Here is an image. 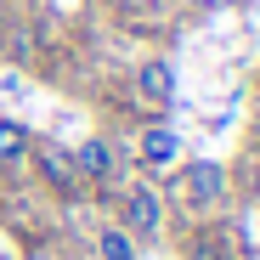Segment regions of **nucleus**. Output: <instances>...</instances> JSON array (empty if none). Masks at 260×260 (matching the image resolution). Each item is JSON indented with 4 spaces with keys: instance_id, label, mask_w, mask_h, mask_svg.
Instances as JSON below:
<instances>
[{
    "instance_id": "1",
    "label": "nucleus",
    "mask_w": 260,
    "mask_h": 260,
    "mask_svg": "<svg viewBox=\"0 0 260 260\" xmlns=\"http://www.w3.org/2000/svg\"><path fill=\"white\" fill-rule=\"evenodd\" d=\"M221 192H226V170L215 164V158H198L187 176H181V198L192 204V209H209V204H221Z\"/></svg>"
},
{
    "instance_id": "2",
    "label": "nucleus",
    "mask_w": 260,
    "mask_h": 260,
    "mask_svg": "<svg viewBox=\"0 0 260 260\" xmlns=\"http://www.w3.org/2000/svg\"><path fill=\"white\" fill-rule=\"evenodd\" d=\"M158 221H164V198H158L153 187H136V192L124 198V232H130V238H153Z\"/></svg>"
},
{
    "instance_id": "3",
    "label": "nucleus",
    "mask_w": 260,
    "mask_h": 260,
    "mask_svg": "<svg viewBox=\"0 0 260 260\" xmlns=\"http://www.w3.org/2000/svg\"><path fill=\"white\" fill-rule=\"evenodd\" d=\"M74 170H79L85 181H113V170H119V158H113V142H102V136L79 142V153H74Z\"/></svg>"
},
{
    "instance_id": "4",
    "label": "nucleus",
    "mask_w": 260,
    "mask_h": 260,
    "mask_svg": "<svg viewBox=\"0 0 260 260\" xmlns=\"http://www.w3.org/2000/svg\"><path fill=\"white\" fill-rule=\"evenodd\" d=\"M136 91H142L147 102H158V108H164L170 96H176V68H170L164 57H147V62H142V74H136Z\"/></svg>"
},
{
    "instance_id": "5",
    "label": "nucleus",
    "mask_w": 260,
    "mask_h": 260,
    "mask_svg": "<svg viewBox=\"0 0 260 260\" xmlns=\"http://www.w3.org/2000/svg\"><path fill=\"white\" fill-rule=\"evenodd\" d=\"M176 153H181V142H176V130H164V124H153L147 136H142V164H153V170H164V164H176Z\"/></svg>"
},
{
    "instance_id": "6",
    "label": "nucleus",
    "mask_w": 260,
    "mask_h": 260,
    "mask_svg": "<svg viewBox=\"0 0 260 260\" xmlns=\"http://www.w3.org/2000/svg\"><path fill=\"white\" fill-rule=\"evenodd\" d=\"M96 254L102 260H136V238H130L124 226H102L96 232Z\"/></svg>"
},
{
    "instance_id": "7",
    "label": "nucleus",
    "mask_w": 260,
    "mask_h": 260,
    "mask_svg": "<svg viewBox=\"0 0 260 260\" xmlns=\"http://www.w3.org/2000/svg\"><path fill=\"white\" fill-rule=\"evenodd\" d=\"M28 147H34V142H28V130L12 124V119H0V164H23Z\"/></svg>"
},
{
    "instance_id": "8",
    "label": "nucleus",
    "mask_w": 260,
    "mask_h": 260,
    "mask_svg": "<svg viewBox=\"0 0 260 260\" xmlns=\"http://www.w3.org/2000/svg\"><path fill=\"white\" fill-rule=\"evenodd\" d=\"M46 176H51L57 187H74L79 170H74V158H68V153H46Z\"/></svg>"
},
{
    "instance_id": "9",
    "label": "nucleus",
    "mask_w": 260,
    "mask_h": 260,
    "mask_svg": "<svg viewBox=\"0 0 260 260\" xmlns=\"http://www.w3.org/2000/svg\"><path fill=\"white\" fill-rule=\"evenodd\" d=\"M187 260H226V254H221V243L204 232V238H192V243H187Z\"/></svg>"
},
{
    "instance_id": "10",
    "label": "nucleus",
    "mask_w": 260,
    "mask_h": 260,
    "mask_svg": "<svg viewBox=\"0 0 260 260\" xmlns=\"http://www.w3.org/2000/svg\"><path fill=\"white\" fill-rule=\"evenodd\" d=\"M254 147H260V113H254Z\"/></svg>"
},
{
    "instance_id": "11",
    "label": "nucleus",
    "mask_w": 260,
    "mask_h": 260,
    "mask_svg": "<svg viewBox=\"0 0 260 260\" xmlns=\"http://www.w3.org/2000/svg\"><path fill=\"white\" fill-rule=\"evenodd\" d=\"M254 198H260V170H254Z\"/></svg>"
}]
</instances>
